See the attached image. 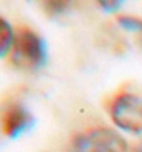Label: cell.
Wrapping results in <instances>:
<instances>
[{
    "instance_id": "cell-7",
    "label": "cell",
    "mask_w": 142,
    "mask_h": 152,
    "mask_svg": "<svg viewBox=\"0 0 142 152\" xmlns=\"http://www.w3.org/2000/svg\"><path fill=\"white\" fill-rule=\"evenodd\" d=\"M70 6V0H43V7L50 15H59Z\"/></svg>"
},
{
    "instance_id": "cell-9",
    "label": "cell",
    "mask_w": 142,
    "mask_h": 152,
    "mask_svg": "<svg viewBox=\"0 0 142 152\" xmlns=\"http://www.w3.org/2000/svg\"><path fill=\"white\" fill-rule=\"evenodd\" d=\"M133 152H142V141H140V143H138V145L133 148Z\"/></svg>"
},
{
    "instance_id": "cell-8",
    "label": "cell",
    "mask_w": 142,
    "mask_h": 152,
    "mask_svg": "<svg viewBox=\"0 0 142 152\" xmlns=\"http://www.w3.org/2000/svg\"><path fill=\"white\" fill-rule=\"evenodd\" d=\"M97 2V6L101 7V9H104V11H108V13H113V11H117L126 0H95Z\"/></svg>"
},
{
    "instance_id": "cell-1",
    "label": "cell",
    "mask_w": 142,
    "mask_h": 152,
    "mask_svg": "<svg viewBox=\"0 0 142 152\" xmlns=\"http://www.w3.org/2000/svg\"><path fill=\"white\" fill-rule=\"evenodd\" d=\"M7 56L11 64L20 70H38L47 61L45 39L29 27H18Z\"/></svg>"
},
{
    "instance_id": "cell-2",
    "label": "cell",
    "mask_w": 142,
    "mask_h": 152,
    "mask_svg": "<svg viewBox=\"0 0 142 152\" xmlns=\"http://www.w3.org/2000/svg\"><path fill=\"white\" fill-rule=\"evenodd\" d=\"M108 115L113 125L128 134H142V95L122 90L108 102Z\"/></svg>"
},
{
    "instance_id": "cell-5",
    "label": "cell",
    "mask_w": 142,
    "mask_h": 152,
    "mask_svg": "<svg viewBox=\"0 0 142 152\" xmlns=\"http://www.w3.org/2000/svg\"><path fill=\"white\" fill-rule=\"evenodd\" d=\"M13 39H15V29H13V25L6 18L0 16V57H4V56L9 54Z\"/></svg>"
},
{
    "instance_id": "cell-3",
    "label": "cell",
    "mask_w": 142,
    "mask_h": 152,
    "mask_svg": "<svg viewBox=\"0 0 142 152\" xmlns=\"http://www.w3.org/2000/svg\"><path fill=\"white\" fill-rule=\"evenodd\" d=\"M68 152H128V143L113 129L92 127L72 140Z\"/></svg>"
},
{
    "instance_id": "cell-6",
    "label": "cell",
    "mask_w": 142,
    "mask_h": 152,
    "mask_svg": "<svg viewBox=\"0 0 142 152\" xmlns=\"http://www.w3.org/2000/svg\"><path fill=\"white\" fill-rule=\"evenodd\" d=\"M117 22H119V25H121L124 31L142 34V18H138V16H131V15H122V16L117 18Z\"/></svg>"
},
{
    "instance_id": "cell-4",
    "label": "cell",
    "mask_w": 142,
    "mask_h": 152,
    "mask_svg": "<svg viewBox=\"0 0 142 152\" xmlns=\"http://www.w3.org/2000/svg\"><path fill=\"white\" fill-rule=\"evenodd\" d=\"M34 124V118L31 115V111L20 104V102H13L9 104L0 116V125L2 131L7 138H18L24 132H27Z\"/></svg>"
}]
</instances>
